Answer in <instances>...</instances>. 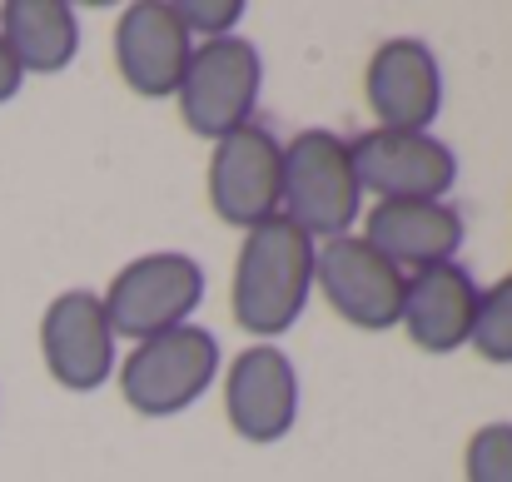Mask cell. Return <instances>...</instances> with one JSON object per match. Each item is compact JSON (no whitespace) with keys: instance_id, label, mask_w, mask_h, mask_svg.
<instances>
[{"instance_id":"cell-1","label":"cell","mask_w":512,"mask_h":482,"mask_svg":"<svg viewBox=\"0 0 512 482\" xmlns=\"http://www.w3.org/2000/svg\"><path fill=\"white\" fill-rule=\"evenodd\" d=\"M314 239L284 214L254 224L234 259V323L254 338L289 333L314 294Z\"/></svg>"},{"instance_id":"cell-2","label":"cell","mask_w":512,"mask_h":482,"mask_svg":"<svg viewBox=\"0 0 512 482\" xmlns=\"http://www.w3.org/2000/svg\"><path fill=\"white\" fill-rule=\"evenodd\" d=\"M259 90H264L259 50L244 35H224V40L194 45L174 100H179V120L199 140H224V135L254 125Z\"/></svg>"},{"instance_id":"cell-3","label":"cell","mask_w":512,"mask_h":482,"mask_svg":"<svg viewBox=\"0 0 512 482\" xmlns=\"http://www.w3.org/2000/svg\"><path fill=\"white\" fill-rule=\"evenodd\" d=\"M219 378V343L199 323H179L130 348L120 368V393L140 418H174L194 408Z\"/></svg>"},{"instance_id":"cell-4","label":"cell","mask_w":512,"mask_h":482,"mask_svg":"<svg viewBox=\"0 0 512 482\" xmlns=\"http://www.w3.org/2000/svg\"><path fill=\"white\" fill-rule=\"evenodd\" d=\"M358 179L353 160L334 130H304L284 145V194L279 214L299 224L309 239H339L358 219Z\"/></svg>"},{"instance_id":"cell-5","label":"cell","mask_w":512,"mask_h":482,"mask_svg":"<svg viewBox=\"0 0 512 482\" xmlns=\"http://www.w3.org/2000/svg\"><path fill=\"white\" fill-rule=\"evenodd\" d=\"M199 299H204V269L189 254H174V249L130 259L110 279V289L100 294L115 338H135V343L189 323Z\"/></svg>"},{"instance_id":"cell-6","label":"cell","mask_w":512,"mask_h":482,"mask_svg":"<svg viewBox=\"0 0 512 482\" xmlns=\"http://www.w3.org/2000/svg\"><path fill=\"white\" fill-rule=\"evenodd\" d=\"M314 284L334 304V314L353 328L383 333L403 319L408 274L393 269L363 234H339L314 249Z\"/></svg>"},{"instance_id":"cell-7","label":"cell","mask_w":512,"mask_h":482,"mask_svg":"<svg viewBox=\"0 0 512 482\" xmlns=\"http://www.w3.org/2000/svg\"><path fill=\"white\" fill-rule=\"evenodd\" d=\"M348 160L358 189L388 199H443L458 184V155L433 130H363L348 140Z\"/></svg>"},{"instance_id":"cell-8","label":"cell","mask_w":512,"mask_h":482,"mask_svg":"<svg viewBox=\"0 0 512 482\" xmlns=\"http://www.w3.org/2000/svg\"><path fill=\"white\" fill-rule=\"evenodd\" d=\"M284 194V145L264 125H244L224 140H214L209 155V204L224 224L254 229L279 214Z\"/></svg>"},{"instance_id":"cell-9","label":"cell","mask_w":512,"mask_h":482,"mask_svg":"<svg viewBox=\"0 0 512 482\" xmlns=\"http://www.w3.org/2000/svg\"><path fill=\"white\" fill-rule=\"evenodd\" d=\"M224 413L244 443H279L299 418V368L279 343H249L224 373Z\"/></svg>"},{"instance_id":"cell-10","label":"cell","mask_w":512,"mask_h":482,"mask_svg":"<svg viewBox=\"0 0 512 482\" xmlns=\"http://www.w3.org/2000/svg\"><path fill=\"white\" fill-rule=\"evenodd\" d=\"M40 353L60 388L95 393L115 373V328L105 319L100 294L65 289L40 319Z\"/></svg>"},{"instance_id":"cell-11","label":"cell","mask_w":512,"mask_h":482,"mask_svg":"<svg viewBox=\"0 0 512 482\" xmlns=\"http://www.w3.org/2000/svg\"><path fill=\"white\" fill-rule=\"evenodd\" d=\"M194 55V35L170 0H135L115 25V65L125 85L145 100H170Z\"/></svg>"},{"instance_id":"cell-12","label":"cell","mask_w":512,"mask_h":482,"mask_svg":"<svg viewBox=\"0 0 512 482\" xmlns=\"http://www.w3.org/2000/svg\"><path fill=\"white\" fill-rule=\"evenodd\" d=\"M363 90H368V105L378 115V130H428L443 110L438 55L413 35L383 40L368 60Z\"/></svg>"},{"instance_id":"cell-13","label":"cell","mask_w":512,"mask_h":482,"mask_svg":"<svg viewBox=\"0 0 512 482\" xmlns=\"http://www.w3.org/2000/svg\"><path fill=\"white\" fill-rule=\"evenodd\" d=\"M363 239L393 264V269H433L458 259L463 249V214L448 199H388L373 204Z\"/></svg>"},{"instance_id":"cell-14","label":"cell","mask_w":512,"mask_h":482,"mask_svg":"<svg viewBox=\"0 0 512 482\" xmlns=\"http://www.w3.org/2000/svg\"><path fill=\"white\" fill-rule=\"evenodd\" d=\"M478 284L473 274L448 259V264H433V269H418L408 274V289H403V328L408 338L423 348V353H453L473 338V319H478Z\"/></svg>"},{"instance_id":"cell-15","label":"cell","mask_w":512,"mask_h":482,"mask_svg":"<svg viewBox=\"0 0 512 482\" xmlns=\"http://www.w3.org/2000/svg\"><path fill=\"white\" fill-rule=\"evenodd\" d=\"M0 40L10 45L20 75H60L80 50V15L65 0H5Z\"/></svg>"},{"instance_id":"cell-16","label":"cell","mask_w":512,"mask_h":482,"mask_svg":"<svg viewBox=\"0 0 512 482\" xmlns=\"http://www.w3.org/2000/svg\"><path fill=\"white\" fill-rule=\"evenodd\" d=\"M488 363H512V274H503L493 289L478 294V319L468 338Z\"/></svg>"},{"instance_id":"cell-17","label":"cell","mask_w":512,"mask_h":482,"mask_svg":"<svg viewBox=\"0 0 512 482\" xmlns=\"http://www.w3.org/2000/svg\"><path fill=\"white\" fill-rule=\"evenodd\" d=\"M468 482H512V423H483L463 453Z\"/></svg>"},{"instance_id":"cell-18","label":"cell","mask_w":512,"mask_h":482,"mask_svg":"<svg viewBox=\"0 0 512 482\" xmlns=\"http://www.w3.org/2000/svg\"><path fill=\"white\" fill-rule=\"evenodd\" d=\"M174 15L184 20V30L194 35H209V40H224V35H234V25H239V15H244V0H170Z\"/></svg>"},{"instance_id":"cell-19","label":"cell","mask_w":512,"mask_h":482,"mask_svg":"<svg viewBox=\"0 0 512 482\" xmlns=\"http://www.w3.org/2000/svg\"><path fill=\"white\" fill-rule=\"evenodd\" d=\"M20 85H25V75H20V65H15L10 45L0 40V105H10V100L20 95Z\"/></svg>"}]
</instances>
